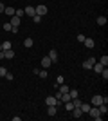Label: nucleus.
<instances>
[{"label":"nucleus","instance_id":"1","mask_svg":"<svg viewBox=\"0 0 108 121\" xmlns=\"http://www.w3.org/2000/svg\"><path fill=\"white\" fill-rule=\"evenodd\" d=\"M88 114H90V117H94L96 121H101V119H103V116H101V114H99V110H97V107H90Z\"/></svg>","mask_w":108,"mask_h":121},{"label":"nucleus","instance_id":"2","mask_svg":"<svg viewBox=\"0 0 108 121\" xmlns=\"http://www.w3.org/2000/svg\"><path fill=\"white\" fill-rule=\"evenodd\" d=\"M90 103H92V107H99L101 103H104L103 101V96H99V94H96V96H92V99H90ZM106 105V103H104Z\"/></svg>","mask_w":108,"mask_h":121},{"label":"nucleus","instance_id":"3","mask_svg":"<svg viewBox=\"0 0 108 121\" xmlns=\"http://www.w3.org/2000/svg\"><path fill=\"white\" fill-rule=\"evenodd\" d=\"M11 27H13V29H18V27H20V16H16V15H13L11 16Z\"/></svg>","mask_w":108,"mask_h":121},{"label":"nucleus","instance_id":"4","mask_svg":"<svg viewBox=\"0 0 108 121\" xmlns=\"http://www.w3.org/2000/svg\"><path fill=\"white\" fill-rule=\"evenodd\" d=\"M96 63V58H88V60L83 61V69H87V71H92V65Z\"/></svg>","mask_w":108,"mask_h":121},{"label":"nucleus","instance_id":"5","mask_svg":"<svg viewBox=\"0 0 108 121\" xmlns=\"http://www.w3.org/2000/svg\"><path fill=\"white\" fill-rule=\"evenodd\" d=\"M34 9H36V15H40V16L47 15V5H45V4H40V5H36Z\"/></svg>","mask_w":108,"mask_h":121},{"label":"nucleus","instance_id":"6","mask_svg":"<svg viewBox=\"0 0 108 121\" xmlns=\"http://www.w3.org/2000/svg\"><path fill=\"white\" fill-rule=\"evenodd\" d=\"M45 103H47V105H56V107H58V105H61V101H58L54 96H47Z\"/></svg>","mask_w":108,"mask_h":121},{"label":"nucleus","instance_id":"7","mask_svg":"<svg viewBox=\"0 0 108 121\" xmlns=\"http://www.w3.org/2000/svg\"><path fill=\"white\" fill-rule=\"evenodd\" d=\"M49 58H51L52 63H58V60H60V58H58V51H56V49H52L51 52H49Z\"/></svg>","mask_w":108,"mask_h":121},{"label":"nucleus","instance_id":"8","mask_svg":"<svg viewBox=\"0 0 108 121\" xmlns=\"http://www.w3.org/2000/svg\"><path fill=\"white\" fill-rule=\"evenodd\" d=\"M4 58H5V60H13V58H15V51H13V49L4 51Z\"/></svg>","mask_w":108,"mask_h":121},{"label":"nucleus","instance_id":"9","mask_svg":"<svg viewBox=\"0 0 108 121\" xmlns=\"http://www.w3.org/2000/svg\"><path fill=\"white\" fill-rule=\"evenodd\" d=\"M51 65H52L51 58H49V56H45V58L41 60V67H43V69H49V67H51Z\"/></svg>","mask_w":108,"mask_h":121},{"label":"nucleus","instance_id":"10","mask_svg":"<svg viewBox=\"0 0 108 121\" xmlns=\"http://www.w3.org/2000/svg\"><path fill=\"white\" fill-rule=\"evenodd\" d=\"M97 110H99V114H101V116H106V114H108V107L104 105V103H101V105L97 107Z\"/></svg>","mask_w":108,"mask_h":121},{"label":"nucleus","instance_id":"11","mask_svg":"<svg viewBox=\"0 0 108 121\" xmlns=\"http://www.w3.org/2000/svg\"><path fill=\"white\" fill-rule=\"evenodd\" d=\"M24 11H25V15H29V16H34V15H36V9H34V5H27V7H25Z\"/></svg>","mask_w":108,"mask_h":121},{"label":"nucleus","instance_id":"12","mask_svg":"<svg viewBox=\"0 0 108 121\" xmlns=\"http://www.w3.org/2000/svg\"><path fill=\"white\" fill-rule=\"evenodd\" d=\"M79 108H81V112H83V114H88V110H90V103H83V101H81Z\"/></svg>","mask_w":108,"mask_h":121},{"label":"nucleus","instance_id":"13","mask_svg":"<svg viewBox=\"0 0 108 121\" xmlns=\"http://www.w3.org/2000/svg\"><path fill=\"white\" fill-rule=\"evenodd\" d=\"M47 114L49 116H56V105H47Z\"/></svg>","mask_w":108,"mask_h":121},{"label":"nucleus","instance_id":"14","mask_svg":"<svg viewBox=\"0 0 108 121\" xmlns=\"http://www.w3.org/2000/svg\"><path fill=\"white\" fill-rule=\"evenodd\" d=\"M83 43H85V47H88V49H92V47L96 45V42H94L92 38H85V42H83Z\"/></svg>","mask_w":108,"mask_h":121},{"label":"nucleus","instance_id":"15","mask_svg":"<svg viewBox=\"0 0 108 121\" xmlns=\"http://www.w3.org/2000/svg\"><path fill=\"white\" fill-rule=\"evenodd\" d=\"M104 67L101 65V63H99V61H96V63H94L92 65V71H96V72H99V74H101V71H103Z\"/></svg>","mask_w":108,"mask_h":121},{"label":"nucleus","instance_id":"16","mask_svg":"<svg viewBox=\"0 0 108 121\" xmlns=\"http://www.w3.org/2000/svg\"><path fill=\"white\" fill-rule=\"evenodd\" d=\"M70 112L74 114V117H81V116H83V112H81V108H79V107H74Z\"/></svg>","mask_w":108,"mask_h":121},{"label":"nucleus","instance_id":"17","mask_svg":"<svg viewBox=\"0 0 108 121\" xmlns=\"http://www.w3.org/2000/svg\"><path fill=\"white\" fill-rule=\"evenodd\" d=\"M108 18L106 16H97V25H106Z\"/></svg>","mask_w":108,"mask_h":121},{"label":"nucleus","instance_id":"18","mask_svg":"<svg viewBox=\"0 0 108 121\" xmlns=\"http://www.w3.org/2000/svg\"><path fill=\"white\" fill-rule=\"evenodd\" d=\"M68 94H70V99H74V98L79 96V92H77L76 89H68Z\"/></svg>","mask_w":108,"mask_h":121},{"label":"nucleus","instance_id":"19","mask_svg":"<svg viewBox=\"0 0 108 121\" xmlns=\"http://www.w3.org/2000/svg\"><path fill=\"white\" fill-rule=\"evenodd\" d=\"M99 63H101L103 67H106V65H108V56H106V54L101 56V58H99Z\"/></svg>","mask_w":108,"mask_h":121},{"label":"nucleus","instance_id":"20","mask_svg":"<svg viewBox=\"0 0 108 121\" xmlns=\"http://www.w3.org/2000/svg\"><path fill=\"white\" fill-rule=\"evenodd\" d=\"M58 101H63V103H65V101H70V94H68V92H65V94H61V98H60V99Z\"/></svg>","mask_w":108,"mask_h":121},{"label":"nucleus","instance_id":"21","mask_svg":"<svg viewBox=\"0 0 108 121\" xmlns=\"http://www.w3.org/2000/svg\"><path fill=\"white\" fill-rule=\"evenodd\" d=\"M4 13H5L7 16H13V15H15V7H5Z\"/></svg>","mask_w":108,"mask_h":121},{"label":"nucleus","instance_id":"22","mask_svg":"<svg viewBox=\"0 0 108 121\" xmlns=\"http://www.w3.org/2000/svg\"><path fill=\"white\" fill-rule=\"evenodd\" d=\"M24 47H27V49L32 47V38H25V40H24Z\"/></svg>","mask_w":108,"mask_h":121},{"label":"nucleus","instance_id":"23","mask_svg":"<svg viewBox=\"0 0 108 121\" xmlns=\"http://www.w3.org/2000/svg\"><path fill=\"white\" fill-rule=\"evenodd\" d=\"M58 89H60V92H61V94H65V92H68V89H70V87H67L65 83H61V87H58Z\"/></svg>","mask_w":108,"mask_h":121},{"label":"nucleus","instance_id":"24","mask_svg":"<svg viewBox=\"0 0 108 121\" xmlns=\"http://www.w3.org/2000/svg\"><path fill=\"white\" fill-rule=\"evenodd\" d=\"M65 108H67L68 112H70L72 108H74V103H72V99H70V101H65Z\"/></svg>","mask_w":108,"mask_h":121},{"label":"nucleus","instance_id":"25","mask_svg":"<svg viewBox=\"0 0 108 121\" xmlns=\"http://www.w3.org/2000/svg\"><path fill=\"white\" fill-rule=\"evenodd\" d=\"M47 74H49V72H47V69H43V71H38V76H40L41 80H45V78H47Z\"/></svg>","mask_w":108,"mask_h":121},{"label":"nucleus","instance_id":"26","mask_svg":"<svg viewBox=\"0 0 108 121\" xmlns=\"http://www.w3.org/2000/svg\"><path fill=\"white\" fill-rule=\"evenodd\" d=\"M15 15H16V16H20V18H22V16L25 15V11H24V9H15Z\"/></svg>","mask_w":108,"mask_h":121},{"label":"nucleus","instance_id":"27","mask_svg":"<svg viewBox=\"0 0 108 121\" xmlns=\"http://www.w3.org/2000/svg\"><path fill=\"white\" fill-rule=\"evenodd\" d=\"M32 22H34V24H40V22H41V16L40 15H34V16H32Z\"/></svg>","mask_w":108,"mask_h":121},{"label":"nucleus","instance_id":"28","mask_svg":"<svg viewBox=\"0 0 108 121\" xmlns=\"http://www.w3.org/2000/svg\"><path fill=\"white\" fill-rule=\"evenodd\" d=\"M5 72H7V69H5V67H0V78H4Z\"/></svg>","mask_w":108,"mask_h":121},{"label":"nucleus","instance_id":"29","mask_svg":"<svg viewBox=\"0 0 108 121\" xmlns=\"http://www.w3.org/2000/svg\"><path fill=\"white\" fill-rule=\"evenodd\" d=\"M85 38H87V36H85V35H77V42H81V43H83V42H85Z\"/></svg>","mask_w":108,"mask_h":121},{"label":"nucleus","instance_id":"30","mask_svg":"<svg viewBox=\"0 0 108 121\" xmlns=\"http://www.w3.org/2000/svg\"><path fill=\"white\" fill-rule=\"evenodd\" d=\"M4 31H13V27H11V24H4Z\"/></svg>","mask_w":108,"mask_h":121},{"label":"nucleus","instance_id":"31","mask_svg":"<svg viewBox=\"0 0 108 121\" xmlns=\"http://www.w3.org/2000/svg\"><path fill=\"white\" fill-rule=\"evenodd\" d=\"M4 78H5V80H13V74H11V72H5V76H4Z\"/></svg>","mask_w":108,"mask_h":121},{"label":"nucleus","instance_id":"32","mask_svg":"<svg viewBox=\"0 0 108 121\" xmlns=\"http://www.w3.org/2000/svg\"><path fill=\"white\" fill-rule=\"evenodd\" d=\"M63 81H65V80H63V76H58V85H61Z\"/></svg>","mask_w":108,"mask_h":121},{"label":"nucleus","instance_id":"33","mask_svg":"<svg viewBox=\"0 0 108 121\" xmlns=\"http://www.w3.org/2000/svg\"><path fill=\"white\" fill-rule=\"evenodd\" d=\"M4 9H5V7H4V2H0V13H4Z\"/></svg>","mask_w":108,"mask_h":121},{"label":"nucleus","instance_id":"34","mask_svg":"<svg viewBox=\"0 0 108 121\" xmlns=\"http://www.w3.org/2000/svg\"><path fill=\"white\" fill-rule=\"evenodd\" d=\"M0 60H4V51H0Z\"/></svg>","mask_w":108,"mask_h":121},{"label":"nucleus","instance_id":"35","mask_svg":"<svg viewBox=\"0 0 108 121\" xmlns=\"http://www.w3.org/2000/svg\"><path fill=\"white\" fill-rule=\"evenodd\" d=\"M0 2H2V0H0Z\"/></svg>","mask_w":108,"mask_h":121}]
</instances>
